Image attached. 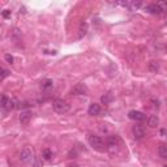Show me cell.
I'll return each mask as SVG.
<instances>
[{
    "label": "cell",
    "instance_id": "23",
    "mask_svg": "<svg viewBox=\"0 0 167 167\" xmlns=\"http://www.w3.org/2000/svg\"><path fill=\"white\" fill-rule=\"evenodd\" d=\"M1 16H3L4 18H9V17H11V11H8V9L3 11V12H1Z\"/></svg>",
    "mask_w": 167,
    "mask_h": 167
},
{
    "label": "cell",
    "instance_id": "14",
    "mask_svg": "<svg viewBox=\"0 0 167 167\" xmlns=\"http://www.w3.org/2000/svg\"><path fill=\"white\" fill-rule=\"evenodd\" d=\"M147 124H149L152 128L157 127V125L159 124V119H158V116L157 115H152L149 119H147Z\"/></svg>",
    "mask_w": 167,
    "mask_h": 167
},
{
    "label": "cell",
    "instance_id": "8",
    "mask_svg": "<svg viewBox=\"0 0 167 167\" xmlns=\"http://www.w3.org/2000/svg\"><path fill=\"white\" fill-rule=\"evenodd\" d=\"M32 116H33L32 111H22L21 115H20V123L24 124V125L29 124V121L32 120Z\"/></svg>",
    "mask_w": 167,
    "mask_h": 167
},
{
    "label": "cell",
    "instance_id": "26",
    "mask_svg": "<svg viewBox=\"0 0 167 167\" xmlns=\"http://www.w3.org/2000/svg\"><path fill=\"white\" fill-rule=\"evenodd\" d=\"M166 50H167V47H166Z\"/></svg>",
    "mask_w": 167,
    "mask_h": 167
},
{
    "label": "cell",
    "instance_id": "2",
    "mask_svg": "<svg viewBox=\"0 0 167 167\" xmlns=\"http://www.w3.org/2000/svg\"><path fill=\"white\" fill-rule=\"evenodd\" d=\"M20 159H21V162L26 163V165H33L34 163V153L29 147H25V149L21 150Z\"/></svg>",
    "mask_w": 167,
    "mask_h": 167
},
{
    "label": "cell",
    "instance_id": "17",
    "mask_svg": "<svg viewBox=\"0 0 167 167\" xmlns=\"http://www.w3.org/2000/svg\"><path fill=\"white\" fill-rule=\"evenodd\" d=\"M147 68H149L150 72H153V73H157L158 69H159V64H158V62H154V60H153V62L149 63V67H147Z\"/></svg>",
    "mask_w": 167,
    "mask_h": 167
},
{
    "label": "cell",
    "instance_id": "9",
    "mask_svg": "<svg viewBox=\"0 0 167 167\" xmlns=\"http://www.w3.org/2000/svg\"><path fill=\"white\" fill-rule=\"evenodd\" d=\"M121 144V138L116 135H112V136H108L107 138V145L108 146H119Z\"/></svg>",
    "mask_w": 167,
    "mask_h": 167
},
{
    "label": "cell",
    "instance_id": "21",
    "mask_svg": "<svg viewBox=\"0 0 167 167\" xmlns=\"http://www.w3.org/2000/svg\"><path fill=\"white\" fill-rule=\"evenodd\" d=\"M4 59L7 60V63H9V64H13V62H15V59H13V56L11 54H5L4 55Z\"/></svg>",
    "mask_w": 167,
    "mask_h": 167
},
{
    "label": "cell",
    "instance_id": "5",
    "mask_svg": "<svg viewBox=\"0 0 167 167\" xmlns=\"http://www.w3.org/2000/svg\"><path fill=\"white\" fill-rule=\"evenodd\" d=\"M128 118L132 119V120H136V121H142L146 119V115L141 111H137V110H132L128 112Z\"/></svg>",
    "mask_w": 167,
    "mask_h": 167
},
{
    "label": "cell",
    "instance_id": "16",
    "mask_svg": "<svg viewBox=\"0 0 167 167\" xmlns=\"http://www.w3.org/2000/svg\"><path fill=\"white\" fill-rule=\"evenodd\" d=\"M142 5V1H129V5H128V9L129 11H137L138 8Z\"/></svg>",
    "mask_w": 167,
    "mask_h": 167
},
{
    "label": "cell",
    "instance_id": "1",
    "mask_svg": "<svg viewBox=\"0 0 167 167\" xmlns=\"http://www.w3.org/2000/svg\"><path fill=\"white\" fill-rule=\"evenodd\" d=\"M88 141L89 144H90V146L93 147L94 150H97V152H106V144L105 141L102 140L99 136H94V135H89L88 136Z\"/></svg>",
    "mask_w": 167,
    "mask_h": 167
},
{
    "label": "cell",
    "instance_id": "11",
    "mask_svg": "<svg viewBox=\"0 0 167 167\" xmlns=\"http://www.w3.org/2000/svg\"><path fill=\"white\" fill-rule=\"evenodd\" d=\"M145 9H146L149 13H153V15H157V13H162V9L159 8V5H158V4H150V5H147Z\"/></svg>",
    "mask_w": 167,
    "mask_h": 167
},
{
    "label": "cell",
    "instance_id": "18",
    "mask_svg": "<svg viewBox=\"0 0 167 167\" xmlns=\"http://www.w3.org/2000/svg\"><path fill=\"white\" fill-rule=\"evenodd\" d=\"M42 157H43V159L50 161L52 158V152L50 149H44L43 152H42Z\"/></svg>",
    "mask_w": 167,
    "mask_h": 167
},
{
    "label": "cell",
    "instance_id": "15",
    "mask_svg": "<svg viewBox=\"0 0 167 167\" xmlns=\"http://www.w3.org/2000/svg\"><path fill=\"white\" fill-rule=\"evenodd\" d=\"M158 153H159V157L163 158V159H167V144H163V145L159 146L158 149Z\"/></svg>",
    "mask_w": 167,
    "mask_h": 167
},
{
    "label": "cell",
    "instance_id": "22",
    "mask_svg": "<svg viewBox=\"0 0 167 167\" xmlns=\"http://www.w3.org/2000/svg\"><path fill=\"white\" fill-rule=\"evenodd\" d=\"M11 74V72L9 71H7V69H4V68H1V80H4L7 76H9Z\"/></svg>",
    "mask_w": 167,
    "mask_h": 167
},
{
    "label": "cell",
    "instance_id": "10",
    "mask_svg": "<svg viewBox=\"0 0 167 167\" xmlns=\"http://www.w3.org/2000/svg\"><path fill=\"white\" fill-rule=\"evenodd\" d=\"M88 112H89V115H91V116L99 115V114H101V106H99V105H97V103L90 105V106H89V110H88Z\"/></svg>",
    "mask_w": 167,
    "mask_h": 167
},
{
    "label": "cell",
    "instance_id": "19",
    "mask_svg": "<svg viewBox=\"0 0 167 167\" xmlns=\"http://www.w3.org/2000/svg\"><path fill=\"white\" fill-rule=\"evenodd\" d=\"M52 80H44L43 82H42V88L43 89H48V88H52Z\"/></svg>",
    "mask_w": 167,
    "mask_h": 167
},
{
    "label": "cell",
    "instance_id": "12",
    "mask_svg": "<svg viewBox=\"0 0 167 167\" xmlns=\"http://www.w3.org/2000/svg\"><path fill=\"white\" fill-rule=\"evenodd\" d=\"M86 33H88V24L82 21L81 24H80V29H79V38L85 37Z\"/></svg>",
    "mask_w": 167,
    "mask_h": 167
},
{
    "label": "cell",
    "instance_id": "20",
    "mask_svg": "<svg viewBox=\"0 0 167 167\" xmlns=\"http://www.w3.org/2000/svg\"><path fill=\"white\" fill-rule=\"evenodd\" d=\"M157 4L159 5V8L162 9V12H163V11H167V1H165V0H161V1H158Z\"/></svg>",
    "mask_w": 167,
    "mask_h": 167
},
{
    "label": "cell",
    "instance_id": "25",
    "mask_svg": "<svg viewBox=\"0 0 167 167\" xmlns=\"http://www.w3.org/2000/svg\"><path fill=\"white\" fill-rule=\"evenodd\" d=\"M163 167H167V165H165V166H163Z\"/></svg>",
    "mask_w": 167,
    "mask_h": 167
},
{
    "label": "cell",
    "instance_id": "24",
    "mask_svg": "<svg viewBox=\"0 0 167 167\" xmlns=\"http://www.w3.org/2000/svg\"><path fill=\"white\" fill-rule=\"evenodd\" d=\"M161 136H163V137H167V129H161Z\"/></svg>",
    "mask_w": 167,
    "mask_h": 167
},
{
    "label": "cell",
    "instance_id": "7",
    "mask_svg": "<svg viewBox=\"0 0 167 167\" xmlns=\"http://www.w3.org/2000/svg\"><path fill=\"white\" fill-rule=\"evenodd\" d=\"M132 133L136 140H141V138H144V136H145V131H144L142 127H140V125H135V127L132 128Z\"/></svg>",
    "mask_w": 167,
    "mask_h": 167
},
{
    "label": "cell",
    "instance_id": "3",
    "mask_svg": "<svg viewBox=\"0 0 167 167\" xmlns=\"http://www.w3.org/2000/svg\"><path fill=\"white\" fill-rule=\"evenodd\" d=\"M52 108H54V111L58 114H65L69 111V105L65 101H63V99H56V101H54V103H52Z\"/></svg>",
    "mask_w": 167,
    "mask_h": 167
},
{
    "label": "cell",
    "instance_id": "13",
    "mask_svg": "<svg viewBox=\"0 0 167 167\" xmlns=\"http://www.w3.org/2000/svg\"><path fill=\"white\" fill-rule=\"evenodd\" d=\"M112 101H114V95L111 93H106V94H103V95L101 97V102L103 105H108V103H111Z\"/></svg>",
    "mask_w": 167,
    "mask_h": 167
},
{
    "label": "cell",
    "instance_id": "4",
    "mask_svg": "<svg viewBox=\"0 0 167 167\" xmlns=\"http://www.w3.org/2000/svg\"><path fill=\"white\" fill-rule=\"evenodd\" d=\"M71 93L74 94V95H85V94L88 93V88H86V85L85 84H82V82L76 84V85L73 86V89H72Z\"/></svg>",
    "mask_w": 167,
    "mask_h": 167
},
{
    "label": "cell",
    "instance_id": "6",
    "mask_svg": "<svg viewBox=\"0 0 167 167\" xmlns=\"http://www.w3.org/2000/svg\"><path fill=\"white\" fill-rule=\"evenodd\" d=\"M1 107L4 108V110H12V108L17 107V106L15 105V101H12V99H9L7 95H3L1 97Z\"/></svg>",
    "mask_w": 167,
    "mask_h": 167
}]
</instances>
